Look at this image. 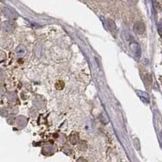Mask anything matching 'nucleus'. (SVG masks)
<instances>
[{"label": "nucleus", "mask_w": 162, "mask_h": 162, "mask_svg": "<svg viewBox=\"0 0 162 162\" xmlns=\"http://www.w3.org/2000/svg\"><path fill=\"white\" fill-rule=\"evenodd\" d=\"M25 52H26V50H25L24 47H23V46H20V47H18V49H17V50H16V54H18V55H20V56H23V55H24V54H25Z\"/></svg>", "instance_id": "1"}]
</instances>
